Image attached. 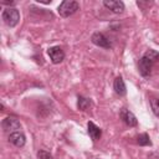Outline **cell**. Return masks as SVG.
<instances>
[{"label": "cell", "mask_w": 159, "mask_h": 159, "mask_svg": "<svg viewBox=\"0 0 159 159\" xmlns=\"http://www.w3.org/2000/svg\"><path fill=\"white\" fill-rule=\"evenodd\" d=\"M159 60V52L155 50H147L143 56L139 58L138 62V71L143 77H149L152 73V68L153 66L157 63V61Z\"/></svg>", "instance_id": "cell-1"}, {"label": "cell", "mask_w": 159, "mask_h": 159, "mask_svg": "<svg viewBox=\"0 0 159 159\" xmlns=\"http://www.w3.org/2000/svg\"><path fill=\"white\" fill-rule=\"evenodd\" d=\"M1 19L4 21V24L9 27H15L19 21H20V12L16 7H6L2 14H1Z\"/></svg>", "instance_id": "cell-2"}, {"label": "cell", "mask_w": 159, "mask_h": 159, "mask_svg": "<svg viewBox=\"0 0 159 159\" xmlns=\"http://www.w3.org/2000/svg\"><path fill=\"white\" fill-rule=\"evenodd\" d=\"M77 10H80V4L73 0H65L57 7V12L61 17H68L73 15Z\"/></svg>", "instance_id": "cell-3"}, {"label": "cell", "mask_w": 159, "mask_h": 159, "mask_svg": "<svg viewBox=\"0 0 159 159\" xmlns=\"http://www.w3.org/2000/svg\"><path fill=\"white\" fill-rule=\"evenodd\" d=\"M1 127H2L4 132L11 134V133H14V132H19V129H21V123H20V120H19L16 117H14V116H9V117H6V118L2 119V122H1Z\"/></svg>", "instance_id": "cell-4"}, {"label": "cell", "mask_w": 159, "mask_h": 159, "mask_svg": "<svg viewBox=\"0 0 159 159\" xmlns=\"http://www.w3.org/2000/svg\"><path fill=\"white\" fill-rule=\"evenodd\" d=\"M91 41H92V43H94L96 46L102 47V48L108 50V48L112 47V43H111L109 39L102 32H93L92 36H91Z\"/></svg>", "instance_id": "cell-5"}, {"label": "cell", "mask_w": 159, "mask_h": 159, "mask_svg": "<svg viewBox=\"0 0 159 159\" xmlns=\"http://www.w3.org/2000/svg\"><path fill=\"white\" fill-rule=\"evenodd\" d=\"M47 53L50 56L51 62L55 63V65L61 63L65 60V52H63V50L60 46H52V47H50L47 50Z\"/></svg>", "instance_id": "cell-6"}, {"label": "cell", "mask_w": 159, "mask_h": 159, "mask_svg": "<svg viewBox=\"0 0 159 159\" xmlns=\"http://www.w3.org/2000/svg\"><path fill=\"white\" fill-rule=\"evenodd\" d=\"M119 117L120 119L124 122V124H127L128 127H135L138 124V120H137V117L127 108H122L120 112H119Z\"/></svg>", "instance_id": "cell-7"}, {"label": "cell", "mask_w": 159, "mask_h": 159, "mask_svg": "<svg viewBox=\"0 0 159 159\" xmlns=\"http://www.w3.org/2000/svg\"><path fill=\"white\" fill-rule=\"evenodd\" d=\"M103 5L114 14H122L124 11V2L119 0H104Z\"/></svg>", "instance_id": "cell-8"}, {"label": "cell", "mask_w": 159, "mask_h": 159, "mask_svg": "<svg viewBox=\"0 0 159 159\" xmlns=\"http://www.w3.org/2000/svg\"><path fill=\"white\" fill-rule=\"evenodd\" d=\"M9 142L12 145L17 147V148H22L25 145V143H26V137L20 130L19 132H14V133L9 134Z\"/></svg>", "instance_id": "cell-9"}, {"label": "cell", "mask_w": 159, "mask_h": 159, "mask_svg": "<svg viewBox=\"0 0 159 159\" xmlns=\"http://www.w3.org/2000/svg\"><path fill=\"white\" fill-rule=\"evenodd\" d=\"M87 130H88V134H89V137H91V139L93 142L98 140L101 138V135H102V129L98 125H96L93 122H91V120L87 123Z\"/></svg>", "instance_id": "cell-10"}, {"label": "cell", "mask_w": 159, "mask_h": 159, "mask_svg": "<svg viewBox=\"0 0 159 159\" xmlns=\"http://www.w3.org/2000/svg\"><path fill=\"white\" fill-rule=\"evenodd\" d=\"M113 89L118 96H125L127 88H125V83H124V81L120 76L116 77L114 82H113Z\"/></svg>", "instance_id": "cell-11"}, {"label": "cell", "mask_w": 159, "mask_h": 159, "mask_svg": "<svg viewBox=\"0 0 159 159\" xmlns=\"http://www.w3.org/2000/svg\"><path fill=\"white\" fill-rule=\"evenodd\" d=\"M92 102L89 98H86L83 96H78L77 97V107L80 111H86L88 107H91Z\"/></svg>", "instance_id": "cell-12"}, {"label": "cell", "mask_w": 159, "mask_h": 159, "mask_svg": "<svg viewBox=\"0 0 159 159\" xmlns=\"http://www.w3.org/2000/svg\"><path fill=\"white\" fill-rule=\"evenodd\" d=\"M137 143L142 147H147V145H152V140L149 138V135L147 133H142L137 137Z\"/></svg>", "instance_id": "cell-13"}, {"label": "cell", "mask_w": 159, "mask_h": 159, "mask_svg": "<svg viewBox=\"0 0 159 159\" xmlns=\"http://www.w3.org/2000/svg\"><path fill=\"white\" fill-rule=\"evenodd\" d=\"M150 107H152L153 113H154L157 117H159V97L150 99Z\"/></svg>", "instance_id": "cell-14"}, {"label": "cell", "mask_w": 159, "mask_h": 159, "mask_svg": "<svg viewBox=\"0 0 159 159\" xmlns=\"http://www.w3.org/2000/svg\"><path fill=\"white\" fill-rule=\"evenodd\" d=\"M37 159H53V157L51 155V153H48L43 149H40L37 152Z\"/></svg>", "instance_id": "cell-15"}]
</instances>
